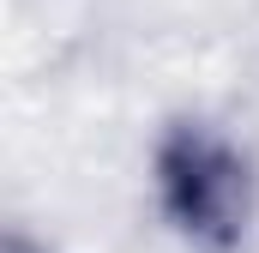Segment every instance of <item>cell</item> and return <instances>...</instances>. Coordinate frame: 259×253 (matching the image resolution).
<instances>
[{"mask_svg":"<svg viewBox=\"0 0 259 253\" xmlns=\"http://www.w3.org/2000/svg\"><path fill=\"white\" fill-rule=\"evenodd\" d=\"M157 181H163V205L169 217L199 235V241H235L241 217H247V169L235 163V151L199 126L169 133L163 157H157Z\"/></svg>","mask_w":259,"mask_h":253,"instance_id":"obj_1","label":"cell"}]
</instances>
